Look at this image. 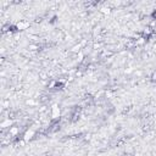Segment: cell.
I'll list each match as a JSON object with an SVG mask.
<instances>
[{
	"mask_svg": "<svg viewBox=\"0 0 156 156\" xmlns=\"http://www.w3.org/2000/svg\"><path fill=\"white\" fill-rule=\"evenodd\" d=\"M25 104H26L27 106H29V107H33V106L38 105V101H36V100L32 99V98H29V99H27V100L25 101Z\"/></svg>",
	"mask_w": 156,
	"mask_h": 156,
	"instance_id": "8992f818",
	"label": "cell"
},
{
	"mask_svg": "<svg viewBox=\"0 0 156 156\" xmlns=\"http://www.w3.org/2000/svg\"><path fill=\"white\" fill-rule=\"evenodd\" d=\"M61 116H62L61 109L59 107L57 104H54V105L51 106V109H50V117H51V120H54V121L60 120Z\"/></svg>",
	"mask_w": 156,
	"mask_h": 156,
	"instance_id": "6da1fadb",
	"label": "cell"
},
{
	"mask_svg": "<svg viewBox=\"0 0 156 156\" xmlns=\"http://www.w3.org/2000/svg\"><path fill=\"white\" fill-rule=\"evenodd\" d=\"M134 75H136L137 77H141V76H143V71H141V70H138V71H134Z\"/></svg>",
	"mask_w": 156,
	"mask_h": 156,
	"instance_id": "52a82bcc",
	"label": "cell"
},
{
	"mask_svg": "<svg viewBox=\"0 0 156 156\" xmlns=\"http://www.w3.org/2000/svg\"><path fill=\"white\" fill-rule=\"evenodd\" d=\"M150 78H151V81L156 82V71H154V72H152V75H151V77H150Z\"/></svg>",
	"mask_w": 156,
	"mask_h": 156,
	"instance_id": "ba28073f",
	"label": "cell"
},
{
	"mask_svg": "<svg viewBox=\"0 0 156 156\" xmlns=\"http://www.w3.org/2000/svg\"><path fill=\"white\" fill-rule=\"evenodd\" d=\"M36 134H37L36 129H33V128L29 127V128H27V129L23 131V133H22V139H23L26 143H28V141H30L32 139H34Z\"/></svg>",
	"mask_w": 156,
	"mask_h": 156,
	"instance_id": "7a4b0ae2",
	"label": "cell"
},
{
	"mask_svg": "<svg viewBox=\"0 0 156 156\" xmlns=\"http://www.w3.org/2000/svg\"><path fill=\"white\" fill-rule=\"evenodd\" d=\"M12 126H15V120L14 118H5L1 122V129H4V131L10 129Z\"/></svg>",
	"mask_w": 156,
	"mask_h": 156,
	"instance_id": "277c9868",
	"label": "cell"
},
{
	"mask_svg": "<svg viewBox=\"0 0 156 156\" xmlns=\"http://www.w3.org/2000/svg\"><path fill=\"white\" fill-rule=\"evenodd\" d=\"M82 50H83V46L81 45V43H76L75 45H72L71 49H70V51H71V53L73 54V55H77L78 53H81Z\"/></svg>",
	"mask_w": 156,
	"mask_h": 156,
	"instance_id": "5b68a950",
	"label": "cell"
},
{
	"mask_svg": "<svg viewBox=\"0 0 156 156\" xmlns=\"http://www.w3.org/2000/svg\"><path fill=\"white\" fill-rule=\"evenodd\" d=\"M29 27H30V25H29L28 21H26V20H20V21H17V22L15 23V28H16L17 32H22V30H28Z\"/></svg>",
	"mask_w": 156,
	"mask_h": 156,
	"instance_id": "3957f363",
	"label": "cell"
}]
</instances>
